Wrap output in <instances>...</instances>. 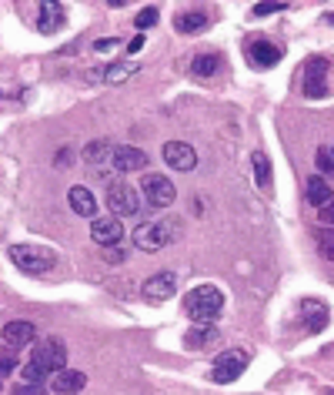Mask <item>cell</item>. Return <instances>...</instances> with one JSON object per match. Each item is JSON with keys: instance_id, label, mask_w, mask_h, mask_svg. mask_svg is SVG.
Wrapping results in <instances>:
<instances>
[{"instance_id": "obj_1", "label": "cell", "mask_w": 334, "mask_h": 395, "mask_svg": "<svg viewBox=\"0 0 334 395\" xmlns=\"http://www.w3.org/2000/svg\"><path fill=\"white\" fill-rule=\"evenodd\" d=\"M67 369V345L60 339H47L34 348L30 362L21 369V382H30V385H44L51 375Z\"/></svg>"}, {"instance_id": "obj_2", "label": "cell", "mask_w": 334, "mask_h": 395, "mask_svg": "<svg viewBox=\"0 0 334 395\" xmlns=\"http://www.w3.org/2000/svg\"><path fill=\"white\" fill-rule=\"evenodd\" d=\"M224 312V291L214 285H198L184 295V315L191 321H214Z\"/></svg>"}, {"instance_id": "obj_3", "label": "cell", "mask_w": 334, "mask_h": 395, "mask_svg": "<svg viewBox=\"0 0 334 395\" xmlns=\"http://www.w3.org/2000/svg\"><path fill=\"white\" fill-rule=\"evenodd\" d=\"M10 262L17 264L24 275H47L57 264V255L51 248H40V245H14L10 248Z\"/></svg>"}, {"instance_id": "obj_4", "label": "cell", "mask_w": 334, "mask_h": 395, "mask_svg": "<svg viewBox=\"0 0 334 395\" xmlns=\"http://www.w3.org/2000/svg\"><path fill=\"white\" fill-rule=\"evenodd\" d=\"M171 238H174L171 218H160V221H141V225L134 228V248L154 255V251H160V248H167Z\"/></svg>"}, {"instance_id": "obj_5", "label": "cell", "mask_w": 334, "mask_h": 395, "mask_svg": "<svg viewBox=\"0 0 334 395\" xmlns=\"http://www.w3.org/2000/svg\"><path fill=\"white\" fill-rule=\"evenodd\" d=\"M248 365H251V355H248L244 348H228V352L214 355V365H211V382L228 385V382H234V379H241Z\"/></svg>"}, {"instance_id": "obj_6", "label": "cell", "mask_w": 334, "mask_h": 395, "mask_svg": "<svg viewBox=\"0 0 334 395\" xmlns=\"http://www.w3.org/2000/svg\"><path fill=\"white\" fill-rule=\"evenodd\" d=\"M141 191H144L151 208H171L174 198H178V188H174V181L167 174H144L141 178Z\"/></svg>"}, {"instance_id": "obj_7", "label": "cell", "mask_w": 334, "mask_h": 395, "mask_svg": "<svg viewBox=\"0 0 334 395\" xmlns=\"http://www.w3.org/2000/svg\"><path fill=\"white\" fill-rule=\"evenodd\" d=\"M107 208L114 211V218H134L141 211V198L128 181H110L107 185Z\"/></svg>"}, {"instance_id": "obj_8", "label": "cell", "mask_w": 334, "mask_h": 395, "mask_svg": "<svg viewBox=\"0 0 334 395\" xmlns=\"http://www.w3.org/2000/svg\"><path fill=\"white\" fill-rule=\"evenodd\" d=\"M141 295L147 302H167V298H174L178 295V275L174 271H157V275H151L141 285Z\"/></svg>"}, {"instance_id": "obj_9", "label": "cell", "mask_w": 334, "mask_h": 395, "mask_svg": "<svg viewBox=\"0 0 334 395\" xmlns=\"http://www.w3.org/2000/svg\"><path fill=\"white\" fill-rule=\"evenodd\" d=\"M305 94L308 98H324L328 94V60L311 57L305 64Z\"/></svg>"}, {"instance_id": "obj_10", "label": "cell", "mask_w": 334, "mask_h": 395, "mask_svg": "<svg viewBox=\"0 0 334 395\" xmlns=\"http://www.w3.org/2000/svg\"><path fill=\"white\" fill-rule=\"evenodd\" d=\"M164 161L174 171H194L198 168V151L187 141H167L164 144Z\"/></svg>"}, {"instance_id": "obj_11", "label": "cell", "mask_w": 334, "mask_h": 395, "mask_svg": "<svg viewBox=\"0 0 334 395\" xmlns=\"http://www.w3.org/2000/svg\"><path fill=\"white\" fill-rule=\"evenodd\" d=\"M147 168V155L141 148H130V144H117L114 155H110V171H121V174H130V171H141Z\"/></svg>"}, {"instance_id": "obj_12", "label": "cell", "mask_w": 334, "mask_h": 395, "mask_svg": "<svg viewBox=\"0 0 334 395\" xmlns=\"http://www.w3.org/2000/svg\"><path fill=\"white\" fill-rule=\"evenodd\" d=\"M91 238L101 245V248H114L121 238H124V225L117 218H94L91 221Z\"/></svg>"}, {"instance_id": "obj_13", "label": "cell", "mask_w": 334, "mask_h": 395, "mask_svg": "<svg viewBox=\"0 0 334 395\" xmlns=\"http://www.w3.org/2000/svg\"><path fill=\"white\" fill-rule=\"evenodd\" d=\"M34 335H37V325L34 321H27V318H17V321H7L3 328H0V339L10 345V348H21V345H30L34 342Z\"/></svg>"}, {"instance_id": "obj_14", "label": "cell", "mask_w": 334, "mask_h": 395, "mask_svg": "<svg viewBox=\"0 0 334 395\" xmlns=\"http://www.w3.org/2000/svg\"><path fill=\"white\" fill-rule=\"evenodd\" d=\"M64 21H67L64 3H57V0H44V3H40V17H37V30H40V34H53V30H60Z\"/></svg>"}, {"instance_id": "obj_15", "label": "cell", "mask_w": 334, "mask_h": 395, "mask_svg": "<svg viewBox=\"0 0 334 395\" xmlns=\"http://www.w3.org/2000/svg\"><path fill=\"white\" fill-rule=\"evenodd\" d=\"M67 205H71L74 214H80V218H94V214H97V198L91 194V188H84V185H74L67 191Z\"/></svg>"}, {"instance_id": "obj_16", "label": "cell", "mask_w": 334, "mask_h": 395, "mask_svg": "<svg viewBox=\"0 0 334 395\" xmlns=\"http://www.w3.org/2000/svg\"><path fill=\"white\" fill-rule=\"evenodd\" d=\"M301 315H305V325L308 332H321L328 325V305L321 298H305L301 302Z\"/></svg>"}, {"instance_id": "obj_17", "label": "cell", "mask_w": 334, "mask_h": 395, "mask_svg": "<svg viewBox=\"0 0 334 395\" xmlns=\"http://www.w3.org/2000/svg\"><path fill=\"white\" fill-rule=\"evenodd\" d=\"M251 64L254 67H278L281 64V47H274L271 41H257V44H251Z\"/></svg>"}, {"instance_id": "obj_18", "label": "cell", "mask_w": 334, "mask_h": 395, "mask_svg": "<svg viewBox=\"0 0 334 395\" xmlns=\"http://www.w3.org/2000/svg\"><path fill=\"white\" fill-rule=\"evenodd\" d=\"M308 201L314 205V208L321 211L324 205H331L334 201V191L331 185H328V178H321V174H311L308 178Z\"/></svg>"}, {"instance_id": "obj_19", "label": "cell", "mask_w": 334, "mask_h": 395, "mask_svg": "<svg viewBox=\"0 0 334 395\" xmlns=\"http://www.w3.org/2000/svg\"><path fill=\"white\" fill-rule=\"evenodd\" d=\"M87 385V375L84 372H71V369H64V372H57L53 375V392H60V395H74V392H80Z\"/></svg>"}, {"instance_id": "obj_20", "label": "cell", "mask_w": 334, "mask_h": 395, "mask_svg": "<svg viewBox=\"0 0 334 395\" xmlns=\"http://www.w3.org/2000/svg\"><path fill=\"white\" fill-rule=\"evenodd\" d=\"M110 155H114V144L110 141H91L84 148V161L91 168H110Z\"/></svg>"}, {"instance_id": "obj_21", "label": "cell", "mask_w": 334, "mask_h": 395, "mask_svg": "<svg viewBox=\"0 0 334 395\" xmlns=\"http://www.w3.org/2000/svg\"><path fill=\"white\" fill-rule=\"evenodd\" d=\"M211 342H217V328L211 325V321H198L187 335H184V345L187 348H204V345Z\"/></svg>"}, {"instance_id": "obj_22", "label": "cell", "mask_w": 334, "mask_h": 395, "mask_svg": "<svg viewBox=\"0 0 334 395\" xmlns=\"http://www.w3.org/2000/svg\"><path fill=\"white\" fill-rule=\"evenodd\" d=\"M137 71H141V64H137V60H121V64H110L107 71H101V80H104V84H121V80L134 78Z\"/></svg>"}, {"instance_id": "obj_23", "label": "cell", "mask_w": 334, "mask_h": 395, "mask_svg": "<svg viewBox=\"0 0 334 395\" xmlns=\"http://www.w3.org/2000/svg\"><path fill=\"white\" fill-rule=\"evenodd\" d=\"M191 71L198 74V78H214L217 71H221V54H198L194 60H191Z\"/></svg>"}, {"instance_id": "obj_24", "label": "cell", "mask_w": 334, "mask_h": 395, "mask_svg": "<svg viewBox=\"0 0 334 395\" xmlns=\"http://www.w3.org/2000/svg\"><path fill=\"white\" fill-rule=\"evenodd\" d=\"M174 27H178L180 34L204 30V27H207V14H204V10H187V14H178V17H174Z\"/></svg>"}, {"instance_id": "obj_25", "label": "cell", "mask_w": 334, "mask_h": 395, "mask_svg": "<svg viewBox=\"0 0 334 395\" xmlns=\"http://www.w3.org/2000/svg\"><path fill=\"white\" fill-rule=\"evenodd\" d=\"M251 164H254V181H257V188H271V161H267V155L254 151V155H251Z\"/></svg>"}, {"instance_id": "obj_26", "label": "cell", "mask_w": 334, "mask_h": 395, "mask_svg": "<svg viewBox=\"0 0 334 395\" xmlns=\"http://www.w3.org/2000/svg\"><path fill=\"white\" fill-rule=\"evenodd\" d=\"M314 241H318L321 258H324V262H334V232H331V228H318Z\"/></svg>"}, {"instance_id": "obj_27", "label": "cell", "mask_w": 334, "mask_h": 395, "mask_svg": "<svg viewBox=\"0 0 334 395\" xmlns=\"http://www.w3.org/2000/svg\"><path fill=\"white\" fill-rule=\"evenodd\" d=\"M278 10H287V0H261V3H254L257 17H267V14H278Z\"/></svg>"}, {"instance_id": "obj_28", "label": "cell", "mask_w": 334, "mask_h": 395, "mask_svg": "<svg viewBox=\"0 0 334 395\" xmlns=\"http://www.w3.org/2000/svg\"><path fill=\"white\" fill-rule=\"evenodd\" d=\"M134 24H137V30H147V27H154V24H157V7H144V10H137Z\"/></svg>"}, {"instance_id": "obj_29", "label": "cell", "mask_w": 334, "mask_h": 395, "mask_svg": "<svg viewBox=\"0 0 334 395\" xmlns=\"http://www.w3.org/2000/svg\"><path fill=\"white\" fill-rule=\"evenodd\" d=\"M318 171H321V178L334 174V161H331V155H328V148H318Z\"/></svg>"}, {"instance_id": "obj_30", "label": "cell", "mask_w": 334, "mask_h": 395, "mask_svg": "<svg viewBox=\"0 0 334 395\" xmlns=\"http://www.w3.org/2000/svg\"><path fill=\"white\" fill-rule=\"evenodd\" d=\"M17 369V355H0V382Z\"/></svg>"}, {"instance_id": "obj_31", "label": "cell", "mask_w": 334, "mask_h": 395, "mask_svg": "<svg viewBox=\"0 0 334 395\" xmlns=\"http://www.w3.org/2000/svg\"><path fill=\"white\" fill-rule=\"evenodd\" d=\"M318 221H321V228H331V232H334V201H331V205H324V208H321V214H318Z\"/></svg>"}, {"instance_id": "obj_32", "label": "cell", "mask_w": 334, "mask_h": 395, "mask_svg": "<svg viewBox=\"0 0 334 395\" xmlns=\"http://www.w3.org/2000/svg\"><path fill=\"white\" fill-rule=\"evenodd\" d=\"M14 395H47V389H44V385H30V382H21V385L14 389Z\"/></svg>"}, {"instance_id": "obj_33", "label": "cell", "mask_w": 334, "mask_h": 395, "mask_svg": "<svg viewBox=\"0 0 334 395\" xmlns=\"http://www.w3.org/2000/svg\"><path fill=\"white\" fill-rule=\"evenodd\" d=\"M121 44V37H104V41H94V51L97 54H107V51H114Z\"/></svg>"}, {"instance_id": "obj_34", "label": "cell", "mask_w": 334, "mask_h": 395, "mask_svg": "<svg viewBox=\"0 0 334 395\" xmlns=\"http://www.w3.org/2000/svg\"><path fill=\"white\" fill-rule=\"evenodd\" d=\"M141 47H144V37L137 34V37H134V41H130V44H128V51H130V54H137V51H141Z\"/></svg>"}, {"instance_id": "obj_35", "label": "cell", "mask_w": 334, "mask_h": 395, "mask_svg": "<svg viewBox=\"0 0 334 395\" xmlns=\"http://www.w3.org/2000/svg\"><path fill=\"white\" fill-rule=\"evenodd\" d=\"M104 255H107V262H121L124 258V251H104Z\"/></svg>"}, {"instance_id": "obj_36", "label": "cell", "mask_w": 334, "mask_h": 395, "mask_svg": "<svg viewBox=\"0 0 334 395\" xmlns=\"http://www.w3.org/2000/svg\"><path fill=\"white\" fill-rule=\"evenodd\" d=\"M328 155H331V161H334V148H328Z\"/></svg>"}, {"instance_id": "obj_37", "label": "cell", "mask_w": 334, "mask_h": 395, "mask_svg": "<svg viewBox=\"0 0 334 395\" xmlns=\"http://www.w3.org/2000/svg\"><path fill=\"white\" fill-rule=\"evenodd\" d=\"M0 385H3V382H0Z\"/></svg>"}]
</instances>
